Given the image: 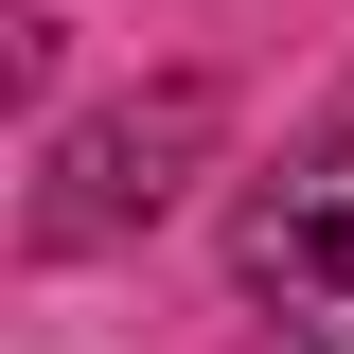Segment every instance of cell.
Masks as SVG:
<instances>
[{
    "label": "cell",
    "mask_w": 354,
    "mask_h": 354,
    "mask_svg": "<svg viewBox=\"0 0 354 354\" xmlns=\"http://www.w3.org/2000/svg\"><path fill=\"white\" fill-rule=\"evenodd\" d=\"M195 142H213V88H160V106H124V124H88L71 160V195H53V230H106V213H142V195H160V160H195Z\"/></svg>",
    "instance_id": "2"
},
{
    "label": "cell",
    "mask_w": 354,
    "mask_h": 354,
    "mask_svg": "<svg viewBox=\"0 0 354 354\" xmlns=\"http://www.w3.org/2000/svg\"><path fill=\"white\" fill-rule=\"evenodd\" d=\"M230 283H248L283 337H354V142L283 160L248 213H230Z\"/></svg>",
    "instance_id": "1"
}]
</instances>
